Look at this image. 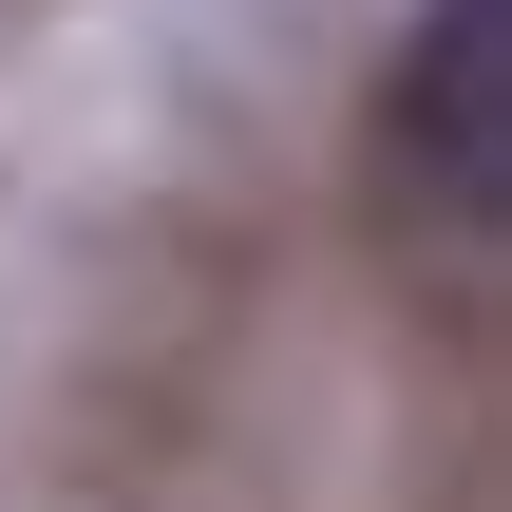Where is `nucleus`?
<instances>
[{
  "label": "nucleus",
  "instance_id": "obj_1",
  "mask_svg": "<svg viewBox=\"0 0 512 512\" xmlns=\"http://www.w3.org/2000/svg\"><path fill=\"white\" fill-rule=\"evenodd\" d=\"M399 152H418L437 228L512 209V0H418V38H399Z\"/></svg>",
  "mask_w": 512,
  "mask_h": 512
}]
</instances>
